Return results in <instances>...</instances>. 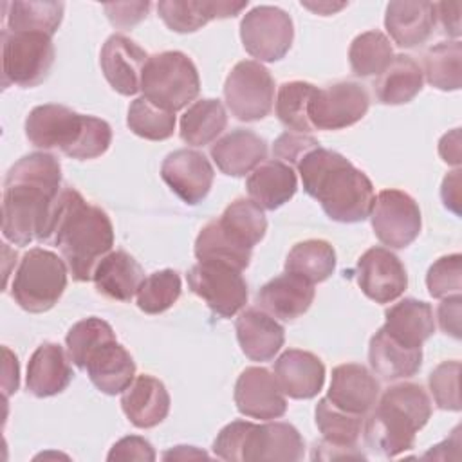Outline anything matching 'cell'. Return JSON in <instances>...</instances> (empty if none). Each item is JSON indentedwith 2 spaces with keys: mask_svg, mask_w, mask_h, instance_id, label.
Returning <instances> with one entry per match:
<instances>
[{
  "mask_svg": "<svg viewBox=\"0 0 462 462\" xmlns=\"http://www.w3.org/2000/svg\"><path fill=\"white\" fill-rule=\"evenodd\" d=\"M440 197L448 209H451L455 215H460V170H455L444 177Z\"/></svg>",
  "mask_w": 462,
  "mask_h": 462,
  "instance_id": "obj_53",
  "label": "cell"
},
{
  "mask_svg": "<svg viewBox=\"0 0 462 462\" xmlns=\"http://www.w3.org/2000/svg\"><path fill=\"white\" fill-rule=\"evenodd\" d=\"M365 422L366 444L384 457H397L415 444V433L431 417V401L415 383L390 386Z\"/></svg>",
  "mask_w": 462,
  "mask_h": 462,
  "instance_id": "obj_5",
  "label": "cell"
},
{
  "mask_svg": "<svg viewBox=\"0 0 462 462\" xmlns=\"http://www.w3.org/2000/svg\"><path fill=\"white\" fill-rule=\"evenodd\" d=\"M393 60L390 40L381 31H366L356 36L348 49L350 69L359 78L379 76Z\"/></svg>",
  "mask_w": 462,
  "mask_h": 462,
  "instance_id": "obj_39",
  "label": "cell"
},
{
  "mask_svg": "<svg viewBox=\"0 0 462 462\" xmlns=\"http://www.w3.org/2000/svg\"><path fill=\"white\" fill-rule=\"evenodd\" d=\"M180 291V276L173 269L152 273L137 289V307L146 314H161L179 300Z\"/></svg>",
  "mask_w": 462,
  "mask_h": 462,
  "instance_id": "obj_44",
  "label": "cell"
},
{
  "mask_svg": "<svg viewBox=\"0 0 462 462\" xmlns=\"http://www.w3.org/2000/svg\"><path fill=\"white\" fill-rule=\"evenodd\" d=\"M244 49L260 61L282 60L294 38L291 16L274 5H258L244 14L240 22Z\"/></svg>",
  "mask_w": 462,
  "mask_h": 462,
  "instance_id": "obj_12",
  "label": "cell"
},
{
  "mask_svg": "<svg viewBox=\"0 0 462 462\" xmlns=\"http://www.w3.org/2000/svg\"><path fill=\"white\" fill-rule=\"evenodd\" d=\"M319 143L309 134H300V132H285L282 134L273 146V153L282 159L283 162H291L296 166V162L310 150L318 148Z\"/></svg>",
  "mask_w": 462,
  "mask_h": 462,
  "instance_id": "obj_48",
  "label": "cell"
},
{
  "mask_svg": "<svg viewBox=\"0 0 462 462\" xmlns=\"http://www.w3.org/2000/svg\"><path fill=\"white\" fill-rule=\"evenodd\" d=\"M67 263L43 247L29 249L14 273L11 296L27 312L52 309L67 287Z\"/></svg>",
  "mask_w": 462,
  "mask_h": 462,
  "instance_id": "obj_7",
  "label": "cell"
},
{
  "mask_svg": "<svg viewBox=\"0 0 462 462\" xmlns=\"http://www.w3.org/2000/svg\"><path fill=\"white\" fill-rule=\"evenodd\" d=\"M195 256L199 262H220L233 265L238 271H244L251 262V251L233 244L218 227L217 220L208 222L197 240H195Z\"/></svg>",
  "mask_w": 462,
  "mask_h": 462,
  "instance_id": "obj_41",
  "label": "cell"
},
{
  "mask_svg": "<svg viewBox=\"0 0 462 462\" xmlns=\"http://www.w3.org/2000/svg\"><path fill=\"white\" fill-rule=\"evenodd\" d=\"M439 153L448 164H460V130L455 128L439 141Z\"/></svg>",
  "mask_w": 462,
  "mask_h": 462,
  "instance_id": "obj_54",
  "label": "cell"
},
{
  "mask_svg": "<svg viewBox=\"0 0 462 462\" xmlns=\"http://www.w3.org/2000/svg\"><path fill=\"white\" fill-rule=\"evenodd\" d=\"M74 374L65 350L56 343L40 345L27 365V390L34 397H52L63 392Z\"/></svg>",
  "mask_w": 462,
  "mask_h": 462,
  "instance_id": "obj_31",
  "label": "cell"
},
{
  "mask_svg": "<svg viewBox=\"0 0 462 462\" xmlns=\"http://www.w3.org/2000/svg\"><path fill=\"white\" fill-rule=\"evenodd\" d=\"M61 189V166L54 155L34 152L18 159L4 180V238L16 245L49 242Z\"/></svg>",
  "mask_w": 462,
  "mask_h": 462,
  "instance_id": "obj_1",
  "label": "cell"
},
{
  "mask_svg": "<svg viewBox=\"0 0 462 462\" xmlns=\"http://www.w3.org/2000/svg\"><path fill=\"white\" fill-rule=\"evenodd\" d=\"M224 99L236 119L260 121L273 110L274 79L260 61H238L226 78Z\"/></svg>",
  "mask_w": 462,
  "mask_h": 462,
  "instance_id": "obj_10",
  "label": "cell"
},
{
  "mask_svg": "<svg viewBox=\"0 0 462 462\" xmlns=\"http://www.w3.org/2000/svg\"><path fill=\"white\" fill-rule=\"evenodd\" d=\"M368 106V92L356 81L316 87L309 105V121L314 130H341L361 121Z\"/></svg>",
  "mask_w": 462,
  "mask_h": 462,
  "instance_id": "obj_14",
  "label": "cell"
},
{
  "mask_svg": "<svg viewBox=\"0 0 462 462\" xmlns=\"http://www.w3.org/2000/svg\"><path fill=\"white\" fill-rule=\"evenodd\" d=\"M161 177L182 202L195 206L208 197L215 171L202 152L182 148L166 155Z\"/></svg>",
  "mask_w": 462,
  "mask_h": 462,
  "instance_id": "obj_15",
  "label": "cell"
},
{
  "mask_svg": "<svg viewBox=\"0 0 462 462\" xmlns=\"http://www.w3.org/2000/svg\"><path fill=\"white\" fill-rule=\"evenodd\" d=\"M236 410L251 419L273 420L287 411L285 393L276 377L262 366H247L235 384Z\"/></svg>",
  "mask_w": 462,
  "mask_h": 462,
  "instance_id": "obj_17",
  "label": "cell"
},
{
  "mask_svg": "<svg viewBox=\"0 0 462 462\" xmlns=\"http://www.w3.org/2000/svg\"><path fill=\"white\" fill-rule=\"evenodd\" d=\"M5 365H4V393L9 397L13 392L18 390V361L16 356L11 354L9 348H4Z\"/></svg>",
  "mask_w": 462,
  "mask_h": 462,
  "instance_id": "obj_55",
  "label": "cell"
},
{
  "mask_svg": "<svg viewBox=\"0 0 462 462\" xmlns=\"http://www.w3.org/2000/svg\"><path fill=\"white\" fill-rule=\"evenodd\" d=\"M428 292L433 298L460 294L462 289V256L458 253L439 258L426 274Z\"/></svg>",
  "mask_w": 462,
  "mask_h": 462,
  "instance_id": "obj_46",
  "label": "cell"
},
{
  "mask_svg": "<svg viewBox=\"0 0 462 462\" xmlns=\"http://www.w3.org/2000/svg\"><path fill=\"white\" fill-rule=\"evenodd\" d=\"M49 242L60 249L72 278L88 282L114 245V227L101 208L88 204L74 188H63Z\"/></svg>",
  "mask_w": 462,
  "mask_h": 462,
  "instance_id": "obj_3",
  "label": "cell"
},
{
  "mask_svg": "<svg viewBox=\"0 0 462 462\" xmlns=\"http://www.w3.org/2000/svg\"><path fill=\"white\" fill-rule=\"evenodd\" d=\"M437 18L431 2H390L386 5L384 27L390 38L404 49L422 45L433 34Z\"/></svg>",
  "mask_w": 462,
  "mask_h": 462,
  "instance_id": "obj_25",
  "label": "cell"
},
{
  "mask_svg": "<svg viewBox=\"0 0 462 462\" xmlns=\"http://www.w3.org/2000/svg\"><path fill=\"white\" fill-rule=\"evenodd\" d=\"M336 269V251L327 240H303L292 245L285 260V273L298 274L310 283L325 282Z\"/></svg>",
  "mask_w": 462,
  "mask_h": 462,
  "instance_id": "obj_38",
  "label": "cell"
},
{
  "mask_svg": "<svg viewBox=\"0 0 462 462\" xmlns=\"http://www.w3.org/2000/svg\"><path fill=\"white\" fill-rule=\"evenodd\" d=\"M213 453L231 462H296L303 458L305 442L300 431L287 422L254 424L249 420H233L213 440Z\"/></svg>",
  "mask_w": 462,
  "mask_h": 462,
  "instance_id": "obj_6",
  "label": "cell"
},
{
  "mask_svg": "<svg viewBox=\"0 0 462 462\" xmlns=\"http://www.w3.org/2000/svg\"><path fill=\"white\" fill-rule=\"evenodd\" d=\"M141 90L153 105L177 112L199 96L200 78L195 63L184 52L164 51L148 58Z\"/></svg>",
  "mask_w": 462,
  "mask_h": 462,
  "instance_id": "obj_8",
  "label": "cell"
},
{
  "mask_svg": "<svg viewBox=\"0 0 462 462\" xmlns=\"http://www.w3.org/2000/svg\"><path fill=\"white\" fill-rule=\"evenodd\" d=\"M150 9V2H116L106 4L105 13L114 27L119 29H130L137 25Z\"/></svg>",
  "mask_w": 462,
  "mask_h": 462,
  "instance_id": "obj_49",
  "label": "cell"
},
{
  "mask_svg": "<svg viewBox=\"0 0 462 462\" xmlns=\"http://www.w3.org/2000/svg\"><path fill=\"white\" fill-rule=\"evenodd\" d=\"M383 330L406 348H422V343L435 332L433 309L430 303L404 298L384 312Z\"/></svg>",
  "mask_w": 462,
  "mask_h": 462,
  "instance_id": "obj_30",
  "label": "cell"
},
{
  "mask_svg": "<svg viewBox=\"0 0 462 462\" xmlns=\"http://www.w3.org/2000/svg\"><path fill=\"white\" fill-rule=\"evenodd\" d=\"M227 125V114L218 99H199L180 117V139L191 146L215 141Z\"/></svg>",
  "mask_w": 462,
  "mask_h": 462,
  "instance_id": "obj_36",
  "label": "cell"
},
{
  "mask_svg": "<svg viewBox=\"0 0 462 462\" xmlns=\"http://www.w3.org/2000/svg\"><path fill=\"white\" fill-rule=\"evenodd\" d=\"M209 153L222 173L244 177L265 161L267 143L251 130L236 128L217 139Z\"/></svg>",
  "mask_w": 462,
  "mask_h": 462,
  "instance_id": "obj_26",
  "label": "cell"
},
{
  "mask_svg": "<svg viewBox=\"0 0 462 462\" xmlns=\"http://www.w3.org/2000/svg\"><path fill=\"white\" fill-rule=\"evenodd\" d=\"M220 231L236 245L253 251L267 231V218L263 209L251 199L233 200L220 218H215Z\"/></svg>",
  "mask_w": 462,
  "mask_h": 462,
  "instance_id": "obj_35",
  "label": "cell"
},
{
  "mask_svg": "<svg viewBox=\"0 0 462 462\" xmlns=\"http://www.w3.org/2000/svg\"><path fill=\"white\" fill-rule=\"evenodd\" d=\"M379 383L372 372L357 363H345L332 370L327 399L343 411L365 417L379 397Z\"/></svg>",
  "mask_w": 462,
  "mask_h": 462,
  "instance_id": "obj_20",
  "label": "cell"
},
{
  "mask_svg": "<svg viewBox=\"0 0 462 462\" xmlns=\"http://www.w3.org/2000/svg\"><path fill=\"white\" fill-rule=\"evenodd\" d=\"M236 339L251 361H271L285 341L283 327L262 309H245L235 321Z\"/></svg>",
  "mask_w": 462,
  "mask_h": 462,
  "instance_id": "obj_24",
  "label": "cell"
},
{
  "mask_svg": "<svg viewBox=\"0 0 462 462\" xmlns=\"http://www.w3.org/2000/svg\"><path fill=\"white\" fill-rule=\"evenodd\" d=\"M92 280L99 294L117 301H130L137 294L144 273L132 254L119 249L110 251L99 260Z\"/></svg>",
  "mask_w": 462,
  "mask_h": 462,
  "instance_id": "obj_32",
  "label": "cell"
},
{
  "mask_svg": "<svg viewBox=\"0 0 462 462\" xmlns=\"http://www.w3.org/2000/svg\"><path fill=\"white\" fill-rule=\"evenodd\" d=\"M162 458H164V460H171V458H177V460H186V458H208V453L197 449L195 446H175L173 449L166 451V453L162 455Z\"/></svg>",
  "mask_w": 462,
  "mask_h": 462,
  "instance_id": "obj_56",
  "label": "cell"
},
{
  "mask_svg": "<svg viewBox=\"0 0 462 462\" xmlns=\"http://www.w3.org/2000/svg\"><path fill=\"white\" fill-rule=\"evenodd\" d=\"M249 199L262 209H278L289 202L298 189V177L283 161L260 162L245 180Z\"/></svg>",
  "mask_w": 462,
  "mask_h": 462,
  "instance_id": "obj_29",
  "label": "cell"
},
{
  "mask_svg": "<svg viewBox=\"0 0 462 462\" xmlns=\"http://www.w3.org/2000/svg\"><path fill=\"white\" fill-rule=\"evenodd\" d=\"M316 87L307 81H289L278 88L276 116L280 123L294 132L309 134L312 125L309 121V105Z\"/></svg>",
  "mask_w": 462,
  "mask_h": 462,
  "instance_id": "obj_42",
  "label": "cell"
},
{
  "mask_svg": "<svg viewBox=\"0 0 462 462\" xmlns=\"http://www.w3.org/2000/svg\"><path fill=\"white\" fill-rule=\"evenodd\" d=\"M247 2L206 0H162L157 4L161 20L175 32H195L215 18L236 16Z\"/></svg>",
  "mask_w": 462,
  "mask_h": 462,
  "instance_id": "obj_28",
  "label": "cell"
},
{
  "mask_svg": "<svg viewBox=\"0 0 462 462\" xmlns=\"http://www.w3.org/2000/svg\"><path fill=\"white\" fill-rule=\"evenodd\" d=\"M458 375H460L458 361H444L430 374L428 384H430L431 395L435 399V404L440 410H448V411L460 410Z\"/></svg>",
  "mask_w": 462,
  "mask_h": 462,
  "instance_id": "obj_47",
  "label": "cell"
},
{
  "mask_svg": "<svg viewBox=\"0 0 462 462\" xmlns=\"http://www.w3.org/2000/svg\"><path fill=\"white\" fill-rule=\"evenodd\" d=\"M316 426L323 437V442L316 444L321 455L339 458H365L356 451V444L363 431V417L339 410L327 397L316 404Z\"/></svg>",
  "mask_w": 462,
  "mask_h": 462,
  "instance_id": "obj_19",
  "label": "cell"
},
{
  "mask_svg": "<svg viewBox=\"0 0 462 462\" xmlns=\"http://www.w3.org/2000/svg\"><path fill=\"white\" fill-rule=\"evenodd\" d=\"M370 218L377 240L392 249L408 247L419 236L422 226L417 202L401 189L379 191Z\"/></svg>",
  "mask_w": 462,
  "mask_h": 462,
  "instance_id": "obj_13",
  "label": "cell"
},
{
  "mask_svg": "<svg viewBox=\"0 0 462 462\" xmlns=\"http://www.w3.org/2000/svg\"><path fill=\"white\" fill-rule=\"evenodd\" d=\"M422 83L424 76L419 63L411 56L397 54L377 76L374 90L383 105H404L422 90Z\"/></svg>",
  "mask_w": 462,
  "mask_h": 462,
  "instance_id": "obj_34",
  "label": "cell"
},
{
  "mask_svg": "<svg viewBox=\"0 0 462 462\" xmlns=\"http://www.w3.org/2000/svg\"><path fill=\"white\" fill-rule=\"evenodd\" d=\"M128 128L148 141H164L173 135L175 130V112L164 110L144 96L132 101L126 116Z\"/></svg>",
  "mask_w": 462,
  "mask_h": 462,
  "instance_id": "obj_43",
  "label": "cell"
},
{
  "mask_svg": "<svg viewBox=\"0 0 462 462\" xmlns=\"http://www.w3.org/2000/svg\"><path fill=\"white\" fill-rule=\"evenodd\" d=\"M460 2H439L435 4V18H439L444 32L451 38L460 36Z\"/></svg>",
  "mask_w": 462,
  "mask_h": 462,
  "instance_id": "obj_52",
  "label": "cell"
},
{
  "mask_svg": "<svg viewBox=\"0 0 462 462\" xmlns=\"http://www.w3.org/2000/svg\"><path fill=\"white\" fill-rule=\"evenodd\" d=\"M242 271L220 262H199L188 271L189 289L220 318H231L247 303V283Z\"/></svg>",
  "mask_w": 462,
  "mask_h": 462,
  "instance_id": "obj_11",
  "label": "cell"
},
{
  "mask_svg": "<svg viewBox=\"0 0 462 462\" xmlns=\"http://www.w3.org/2000/svg\"><path fill=\"white\" fill-rule=\"evenodd\" d=\"M52 63V36L45 32H11L7 29L2 31L4 87H36L47 79Z\"/></svg>",
  "mask_w": 462,
  "mask_h": 462,
  "instance_id": "obj_9",
  "label": "cell"
},
{
  "mask_svg": "<svg viewBox=\"0 0 462 462\" xmlns=\"http://www.w3.org/2000/svg\"><path fill=\"white\" fill-rule=\"evenodd\" d=\"M148 54L135 42L123 34H112L101 47L99 65L108 85L123 94L134 96L141 90L143 70Z\"/></svg>",
  "mask_w": 462,
  "mask_h": 462,
  "instance_id": "obj_18",
  "label": "cell"
},
{
  "mask_svg": "<svg viewBox=\"0 0 462 462\" xmlns=\"http://www.w3.org/2000/svg\"><path fill=\"white\" fill-rule=\"evenodd\" d=\"M307 195L316 199L325 215L341 224L370 217L374 184L346 157L327 148H314L296 162Z\"/></svg>",
  "mask_w": 462,
  "mask_h": 462,
  "instance_id": "obj_2",
  "label": "cell"
},
{
  "mask_svg": "<svg viewBox=\"0 0 462 462\" xmlns=\"http://www.w3.org/2000/svg\"><path fill=\"white\" fill-rule=\"evenodd\" d=\"M274 377L285 395L312 399L323 388L325 366L312 352L289 348L276 359Z\"/></svg>",
  "mask_w": 462,
  "mask_h": 462,
  "instance_id": "obj_23",
  "label": "cell"
},
{
  "mask_svg": "<svg viewBox=\"0 0 462 462\" xmlns=\"http://www.w3.org/2000/svg\"><path fill=\"white\" fill-rule=\"evenodd\" d=\"M25 135L36 148H58L79 161L103 155L112 143V128L106 121L54 103L34 106L29 112Z\"/></svg>",
  "mask_w": 462,
  "mask_h": 462,
  "instance_id": "obj_4",
  "label": "cell"
},
{
  "mask_svg": "<svg viewBox=\"0 0 462 462\" xmlns=\"http://www.w3.org/2000/svg\"><path fill=\"white\" fill-rule=\"evenodd\" d=\"M462 43L442 42L424 54V72L428 83L439 90H458L462 70Z\"/></svg>",
  "mask_w": 462,
  "mask_h": 462,
  "instance_id": "obj_40",
  "label": "cell"
},
{
  "mask_svg": "<svg viewBox=\"0 0 462 462\" xmlns=\"http://www.w3.org/2000/svg\"><path fill=\"white\" fill-rule=\"evenodd\" d=\"M106 458L110 462H114V460H148V462H152V460H155V451L146 439L130 435V437L117 440L112 446Z\"/></svg>",
  "mask_w": 462,
  "mask_h": 462,
  "instance_id": "obj_50",
  "label": "cell"
},
{
  "mask_svg": "<svg viewBox=\"0 0 462 462\" xmlns=\"http://www.w3.org/2000/svg\"><path fill=\"white\" fill-rule=\"evenodd\" d=\"M314 283L285 273L269 280L256 294V303L273 318L292 321L305 314L314 300Z\"/></svg>",
  "mask_w": 462,
  "mask_h": 462,
  "instance_id": "obj_22",
  "label": "cell"
},
{
  "mask_svg": "<svg viewBox=\"0 0 462 462\" xmlns=\"http://www.w3.org/2000/svg\"><path fill=\"white\" fill-rule=\"evenodd\" d=\"M368 361L372 370L384 381L406 379L419 372L422 365V348H406L381 327L370 339Z\"/></svg>",
  "mask_w": 462,
  "mask_h": 462,
  "instance_id": "obj_33",
  "label": "cell"
},
{
  "mask_svg": "<svg viewBox=\"0 0 462 462\" xmlns=\"http://www.w3.org/2000/svg\"><path fill=\"white\" fill-rule=\"evenodd\" d=\"M108 339H116V334L112 327L101 318H87L74 323L65 337L70 361L79 370H85V363L90 352Z\"/></svg>",
  "mask_w": 462,
  "mask_h": 462,
  "instance_id": "obj_45",
  "label": "cell"
},
{
  "mask_svg": "<svg viewBox=\"0 0 462 462\" xmlns=\"http://www.w3.org/2000/svg\"><path fill=\"white\" fill-rule=\"evenodd\" d=\"M85 372L97 390L106 395H117L135 379V363L117 339H108L90 352Z\"/></svg>",
  "mask_w": 462,
  "mask_h": 462,
  "instance_id": "obj_21",
  "label": "cell"
},
{
  "mask_svg": "<svg viewBox=\"0 0 462 462\" xmlns=\"http://www.w3.org/2000/svg\"><path fill=\"white\" fill-rule=\"evenodd\" d=\"M460 303H462L460 294L446 296L440 301L437 310L440 328L455 339H460Z\"/></svg>",
  "mask_w": 462,
  "mask_h": 462,
  "instance_id": "obj_51",
  "label": "cell"
},
{
  "mask_svg": "<svg viewBox=\"0 0 462 462\" xmlns=\"http://www.w3.org/2000/svg\"><path fill=\"white\" fill-rule=\"evenodd\" d=\"M357 283L375 303L397 300L408 287V274L401 260L386 247H370L357 260Z\"/></svg>",
  "mask_w": 462,
  "mask_h": 462,
  "instance_id": "obj_16",
  "label": "cell"
},
{
  "mask_svg": "<svg viewBox=\"0 0 462 462\" xmlns=\"http://www.w3.org/2000/svg\"><path fill=\"white\" fill-rule=\"evenodd\" d=\"M5 22L11 32H45L52 36L63 18V2H5Z\"/></svg>",
  "mask_w": 462,
  "mask_h": 462,
  "instance_id": "obj_37",
  "label": "cell"
},
{
  "mask_svg": "<svg viewBox=\"0 0 462 462\" xmlns=\"http://www.w3.org/2000/svg\"><path fill=\"white\" fill-rule=\"evenodd\" d=\"M121 408L135 428L148 430L166 419L170 411V393L159 379L143 374L123 392Z\"/></svg>",
  "mask_w": 462,
  "mask_h": 462,
  "instance_id": "obj_27",
  "label": "cell"
}]
</instances>
